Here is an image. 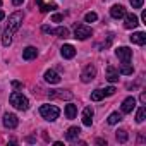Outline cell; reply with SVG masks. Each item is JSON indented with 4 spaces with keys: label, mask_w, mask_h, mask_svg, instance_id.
<instances>
[{
    "label": "cell",
    "mask_w": 146,
    "mask_h": 146,
    "mask_svg": "<svg viewBox=\"0 0 146 146\" xmlns=\"http://www.w3.org/2000/svg\"><path fill=\"white\" fill-rule=\"evenodd\" d=\"M36 4H38V7H40V11L41 12H50V11H55L57 9V4H45L43 0H36Z\"/></svg>",
    "instance_id": "cell-17"
},
{
    "label": "cell",
    "mask_w": 146,
    "mask_h": 146,
    "mask_svg": "<svg viewBox=\"0 0 146 146\" xmlns=\"http://www.w3.org/2000/svg\"><path fill=\"white\" fill-rule=\"evenodd\" d=\"M120 120H122V115H120L119 112H113V113L108 115V124H110V125H113V124H117V122H120Z\"/></svg>",
    "instance_id": "cell-23"
},
{
    "label": "cell",
    "mask_w": 146,
    "mask_h": 146,
    "mask_svg": "<svg viewBox=\"0 0 146 146\" xmlns=\"http://www.w3.org/2000/svg\"><path fill=\"white\" fill-rule=\"evenodd\" d=\"M43 78H45V81L50 83V84H58V83H60V76L57 74L55 70H46Z\"/></svg>",
    "instance_id": "cell-10"
},
{
    "label": "cell",
    "mask_w": 146,
    "mask_h": 146,
    "mask_svg": "<svg viewBox=\"0 0 146 146\" xmlns=\"http://www.w3.org/2000/svg\"><path fill=\"white\" fill-rule=\"evenodd\" d=\"M76 115H78V107L72 105V103H69L65 107V117L67 119H76Z\"/></svg>",
    "instance_id": "cell-20"
},
{
    "label": "cell",
    "mask_w": 146,
    "mask_h": 146,
    "mask_svg": "<svg viewBox=\"0 0 146 146\" xmlns=\"http://www.w3.org/2000/svg\"><path fill=\"white\" fill-rule=\"evenodd\" d=\"M43 31H45V33H50V35H53V29H52L50 26H43Z\"/></svg>",
    "instance_id": "cell-32"
},
{
    "label": "cell",
    "mask_w": 146,
    "mask_h": 146,
    "mask_svg": "<svg viewBox=\"0 0 146 146\" xmlns=\"http://www.w3.org/2000/svg\"><path fill=\"white\" fill-rule=\"evenodd\" d=\"M115 137H117V141H119V143H125L129 136H127V131H125V129H119V131H117V134H115Z\"/></svg>",
    "instance_id": "cell-24"
},
{
    "label": "cell",
    "mask_w": 146,
    "mask_h": 146,
    "mask_svg": "<svg viewBox=\"0 0 146 146\" xmlns=\"http://www.w3.org/2000/svg\"><path fill=\"white\" fill-rule=\"evenodd\" d=\"M4 17H5V14H4V12H2V11H0V21H2V19H4Z\"/></svg>",
    "instance_id": "cell-37"
},
{
    "label": "cell",
    "mask_w": 146,
    "mask_h": 146,
    "mask_svg": "<svg viewBox=\"0 0 146 146\" xmlns=\"http://www.w3.org/2000/svg\"><path fill=\"white\" fill-rule=\"evenodd\" d=\"M102 98H105V93H103V90H95V91L91 93V100H93V102H100Z\"/></svg>",
    "instance_id": "cell-25"
},
{
    "label": "cell",
    "mask_w": 146,
    "mask_h": 146,
    "mask_svg": "<svg viewBox=\"0 0 146 146\" xmlns=\"http://www.w3.org/2000/svg\"><path fill=\"white\" fill-rule=\"evenodd\" d=\"M139 102H141V103H146V95H144V93H141V96H139Z\"/></svg>",
    "instance_id": "cell-33"
},
{
    "label": "cell",
    "mask_w": 146,
    "mask_h": 146,
    "mask_svg": "<svg viewBox=\"0 0 146 146\" xmlns=\"http://www.w3.org/2000/svg\"><path fill=\"white\" fill-rule=\"evenodd\" d=\"M83 124L88 125V127L93 124V108H91V107H86V108L83 110Z\"/></svg>",
    "instance_id": "cell-12"
},
{
    "label": "cell",
    "mask_w": 146,
    "mask_h": 146,
    "mask_svg": "<svg viewBox=\"0 0 146 146\" xmlns=\"http://www.w3.org/2000/svg\"><path fill=\"white\" fill-rule=\"evenodd\" d=\"M96 143L98 144H107V141H103V139H96Z\"/></svg>",
    "instance_id": "cell-36"
},
{
    "label": "cell",
    "mask_w": 146,
    "mask_h": 146,
    "mask_svg": "<svg viewBox=\"0 0 146 146\" xmlns=\"http://www.w3.org/2000/svg\"><path fill=\"white\" fill-rule=\"evenodd\" d=\"M12 86H14V88H24V84L19 83V81H12Z\"/></svg>",
    "instance_id": "cell-31"
},
{
    "label": "cell",
    "mask_w": 146,
    "mask_h": 146,
    "mask_svg": "<svg viewBox=\"0 0 146 146\" xmlns=\"http://www.w3.org/2000/svg\"><path fill=\"white\" fill-rule=\"evenodd\" d=\"M136 107V98L134 96H129L122 102V113H131Z\"/></svg>",
    "instance_id": "cell-8"
},
{
    "label": "cell",
    "mask_w": 146,
    "mask_h": 146,
    "mask_svg": "<svg viewBox=\"0 0 146 146\" xmlns=\"http://www.w3.org/2000/svg\"><path fill=\"white\" fill-rule=\"evenodd\" d=\"M11 105H12L14 108H17V110H28V108H29L28 98H26L23 93H19V91H14V93L11 95Z\"/></svg>",
    "instance_id": "cell-2"
},
{
    "label": "cell",
    "mask_w": 146,
    "mask_h": 146,
    "mask_svg": "<svg viewBox=\"0 0 146 146\" xmlns=\"http://www.w3.org/2000/svg\"><path fill=\"white\" fill-rule=\"evenodd\" d=\"M91 36V28L84 26V24H76L74 26V38L78 40H88Z\"/></svg>",
    "instance_id": "cell-4"
},
{
    "label": "cell",
    "mask_w": 146,
    "mask_h": 146,
    "mask_svg": "<svg viewBox=\"0 0 146 146\" xmlns=\"http://www.w3.org/2000/svg\"><path fill=\"white\" fill-rule=\"evenodd\" d=\"M0 5H2V0H0Z\"/></svg>",
    "instance_id": "cell-38"
},
{
    "label": "cell",
    "mask_w": 146,
    "mask_h": 146,
    "mask_svg": "<svg viewBox=\"0 0 146 146\" xmlns=\"http://www.w3.org/2000/svg\"><path fill=\"white\" fill-rule=\"evenodd\" d=\"M96 19H98V16H96L95 12H88V14L84 16V21H86V23H95Z\"/></svg>",
    "instance_id": "cell-27"
},
{
    "label": "cell",
    "mask_w": 146,
    "mask_h": 146,
    "mask_svg": "<svg viewBox=\"0 0 146 146\" xmlns=\"http://www.w3.org/2000/svg\"><path fill=\"white\" fill-rule=\"evenodd\" d=\"M36 55H38V50L35 46H26L23 50V58L24 60H33V58H36Z\"/></svg>",
    "instance_id": "cell-15"
},
{
    "label": "cell",
    "mask_w": 146,
    "mask_h": 146,
    "mask_svg": "<svg viewBox=\"0 0 146 146\" xmlns=\"http://www.w3.org/2000/svg\"><path fill=\"white\" fill-rule=\"evenodd\" d=\"M144 117H146V108H144V107H141V108L137 110V113H136V122H137V124L144 122Z\"/></svg>",
    "instance_id": "cell-26"
},
{
    "label": "cell",
    "mask_w": 146,
    "mask_h": 146,
    "mask_svg": "<svg viewBox=\"0 0 146 146\" xmlns=\"http://www.w3.org/2000/svg\"><path fill=\"white\" fill-rule=\"evenodd\" d=\"M131 41L136 43V45H144V43H146V35L141 33V31H139V33H134V35L131 36Z\"/></svg>",
    "instance_id": "cell-19"
},
{
    "label": "cell",
    "mask_w": 146,
    "mask_h": 146,
    "mask_svg": "<svg viewBox=\"0 0 146 146\" xmlns=\"http://www.w3.org/2000/svg\"><path fill=\"white\" fill-rule=\"evenodd\" d=\"M2 122H4V127H7V129H16L17 124H19V119H17L16 113H5L4 119H2Z\"/></svg>",
    "instance_id": "cell-6"
},
{
    "label": "cell",
    "mask_w": 146,
    "mask_h": 146,
    "mask_svg": "<svg viewBox=\"0 0 146 146\" xmlns=\"http://www.w3.org/2000/svg\"><path fill=\"white\" fill-rule=\"evenodd\" d=\"M53 35H57L58 38H69V29L67 28H64V26H58L57 29H53Z\"/></svg>",
    "instance_id": "cell-22"
},
{
    "label": "cell",
    "mask_w": 146,
    "mask_h": 146,
    "mask_svg": "<svg viewBox=\"0 0 146 146\" xmlns=\"http://www.w3.org/2000/svg\"><path fill=\"white\" fill-rule=\"evenodd\" d=\"M129 2H131V5H132L134 9H141L143 4H144V0H129Z\"/></svg>",
    "instance_id": "cell-28"
},
{
    "label": "cell",
    "mask_w": 146,
    "mask_h": 146,
    "mask_svg": "<svg viewBox=\"0 0 146 146\" xmlns=\"http://www.w3.org/2000/svg\"><path fill=\"white\" fill-rule=\"evenodd\" d=\"M79 134H81V129H79V127H69L67 132H65V137H67L69 141H74V139L79 137Z\"/></svg>",
    "instance_id": "cell-16"
},
{
    "label": "cell",
    "mask_w": 146,
    "mask_h": 146,
    "mask_svg": "<svg viewBox=\"0 0 146 146\" xmlns=\"http://www.w3.org/2000/svg\"><path fill=\"white\" fill-rule=\"evenodd\" d=\"M62 19H64V16H62V14H55V16L52 17V21H53V23H60Z\"/></svg>",
    "instance_id": "cell-30"
},
{
    "label": "cell",
    "mask_w": 146,
    "mask_h": 146,
    "mask_svg": "<svg viewBox=\"0 0 146 146\" xmlns=\"http://www.w3.org/2000/svg\"><path fill=\"white\" fill-rule=\"evenodd\" d=\"M141 19L144 21V24H146V11H143V14H141Z\"/></svg>",
    "instance_id": "cell-35"
},
{
    "label": "cell",
    "mask_w": 146,
    "mask_h": 146,
    "mask_svg": "<svg viewBox=\"0 0 146 146\" xmlns=\"http://www.w3.org/2000/svg\"><path fill=\"white\" fill-rule=\"evenodd\" d=\"M21 23H23V12H14V14L9 16V24H7V29H5V33L2 36V43L5 46H9L12 43V35L19 29Z\"/></svg>",
    "instance_id": "cell-1"
},
{
    "label": "cell",
    "mask_w": 146,
    "mask_h": 146,
    "mask_svg": "<svg viewBox=\"0 0 146 146\" xmlns=\"http://www.w3.org/2000/svg\"><path fill=\"white\" fill-rule=\"evenodd\" d=\"M115 91H117V90H115L113 86H110V88H105V90H103L105 96H112V95H115Z\"/></svg>",
    "instance_id": "cell-29"
},
{
    "label": "cell",
    "mask_w": 146,
    "mask_h": 146,
    "mask_svg": "<svg viewBox=\"0 0 146 146\" xmlns=\"http://www.w3.org/2000/svg\"><path fill=\"white\" fill-rule=\"evenodd\" d=\"M50 98H60V100H70L72 98V93H69V91H64V90H55V91H50V95H48Z\"/></svg>",
    "instance_id": "cell-11"
},
{
    "label": "cell",
    "mask_w": 146,
    "mask_h": 146,
    "mask_svg": "<svg viewBox=\"0 0 146 146\" xmlns=\"http://www.w3.org/2000/svg\"><path fill=\"white\" fill-rule=\"evenodd\" d=\"M124 17H125L124 26H125L127 29H134V28L139 24V21H137V16H136V14H125Z\"/></svg>",
    "instance_id": "cell-9"
},
{
    "label": "cell",
    "mask_w": 146,
    "mask_h": 146,
    "mask_svg": "<svg viewBox=\"0 0 146 146\" xmlns=\"http://www.w3.org/2000/svg\"><path fill=\"white\" fill-rule=\"evenodd\" d=\"M96 76V67L95 65H86L81 72V81L83 83H91Z\"/></svg>",
    "instance_id": "cell-5"
},
{
    "label": "cell",
    "mask_w": 146,
    "mask_h": 146,
    "mask_svg": "<svg viewBox=\"0 0 146 146\" xmlns=\"http://www.w3.org/2000/svg\"><path fill=\"white\" fill-rule=\"evenodd\" d=\"M119 72H120V74H124V76H131L132 72H134V69H132V65H131L129 62H122V65H120Z\"/></svg>",
    "instance_id": "cell-21"
},
{
    "label": "cell",
    "mask_w": 146,
    "mask_h": 146,
    "mask_svg": "<svg viewBox=\"0 0 146 146\" xmlns=\"http://www.w3.org/2000/svg\"><path fill=\"white\" fill-rule=\"evenodd\" d=\"M40 113H41V117H43L45 120H50V122H53L55 119H58V115H60V110H58L55 105H41V108H40Z\"/></svg>",
    "instance_id": "cell-3"
},
{
    "label": "cell",
    "mask_w": 146,
    "mask_h": 146,
    "mask_svg": "<svg viewBox=\"0 0 146 146\" xmlns=\"http://www.w3.org/2000/svg\"><path fill=\"white\" fill-rule=\"evenodd\" d=\"M107 79H108L110 83L119 81V70H117V69H113L112 65H110V67H107Z\"/></svg>",
    "instance_id": "cell-18"
},
{
    "label": "cell",
    "mask_w": 146,
    "mask_h": 146,
    "mask_svg": "<svg viewBox=\"0 0 146 146\" xmlns=\"http://www.w3.org/2000/svg\"><path fill=\"white\" fill-rule=\"evenodd\" d=\"M60 53H62L64 58H72V57L76 55V48L72 46V45H64V46L60 48Z\"/></svg>",
    "instance_id": "cell-13"
},
{
    "label": "cell",
    "mask_w": 146,
    "mask_h": 146,
    "mask_svg": "<svg viewBox=\"0 0 146 146\" xmlns=\"http://www.w3.org/2000/svg\"><path fill=\"white\" fill-rule=\"evenodd\" d=\"M110 16H112L113 19H120V17L125 16V9H124L122 5H112V9H110Z\"/></svg>",
    "instance_id": "cell-14"
},
{
    "label": "cell",
    "mask_w": 146,
    "mask_h": 146,
    "mask_svg": "<svg viewBox=\"0 0 146 146\" xmlns=\"http://www.w3.org/2000/svg\"><path fill=\"white\" fill-rule=\"evenodd\" d=\"M115 55H117L122 62H131V58H132V50L127 48V46H120V48L115 50Z\"/></svg>",
    "instance_id": "cell-7"
},
{
    "label": "cell",
    "mask_w": 146,
    "mask_h": 146,
    "mask_svg": "<svg viewBox=\"0 0 146 146\" xmlns=\"http://www.w3.org/2000/svg\"><path fill=\"white\" fill-rule=\"evenodd\" d=\"M23 2H24V0H12V4H14V5H21Z\"/></svg>",
    "instance_id": "cell-34"
}]
</instances>
